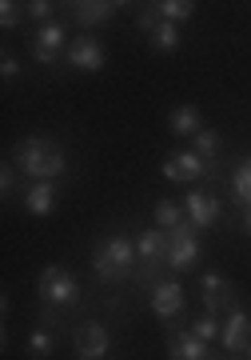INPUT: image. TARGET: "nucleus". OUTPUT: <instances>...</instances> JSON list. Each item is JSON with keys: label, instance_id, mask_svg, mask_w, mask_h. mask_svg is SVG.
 Instances as JSON below:
<instances>
[{"label": "nucleus", "instance_id": "1", "mask_svg": "<svg viewBox=\"0 0 251 360\" xmlns=\"http://www.w3.org/2000/svg\"><path fill=\"white\" fill-rule=\"evenodd\" d=\"M16 168H20L25 176H32L36 184L40 180H56L64 172L60 144L48 141V136H25V141L16 144Z\"/></svg>", "mask_w": 251, "mask_h": 360}, {"label": "nucleus", "instance_id": "2", "mask_svg": "<svg viewBox=\"0 0 251 360\" xmlns=\"http://www.w3.org/2000/svg\"><path fill=\"white\" fill-rule=\"evenodd\" d=\"M136 260H140V252L128 236H108V240L96 245L92 269H96V276L104 284H116V281H124V276H136Z\"/></svg>", "mask_w": 251, "mask_h": 360}, {"label": "nucleus", "instance_id": "3", "mask_svg": "<svg viewBox=\"0 0 251 360\" xmlns=\"http://www.w3.org/2000/svg\"><path fill=\"white\" fill-rule=\"evenodd\" d=\"M163 264L172 272H188L200 264V232L191 229L188 220L179 229H168V257H163Z\"/></svg>", "mask_w": 251, "mask_h": 360}, {"label": "nucleus", "instance_id": "4", "mask_svg": "<svg viewBox=\"0 0 251 360\" xmlns=\"http://www.w3.org/2000/svg\"><path fill=\"white\" fill-rule=\"evenodd\" d=\"M163 180L172 184H196V180H215V165H208L200 153H172L163 160Z\"/></svg>", "mask_w": 251, "mask_h": 360}, {"label": "nucleus", "instance_id": "5", "mask_svg": "<svg viewBox=\"0 0 251 360\" xmlns=\"http://www.w3.org/2000/svg\"><path fill=\"white\" fill-rule=\"evenodd\" d=\"M36 288L44 296V304H76L80 300V281L68 269H60V264H48V269L40 272Z\"/></svg>", "mask_w": 251, "mask_h": 360}, {"label": "nucleus", "instance_id": "6", "mask_svg": "<svg viewBox=\"0 0 251 360\" xmlns=\"http://www.w3.org/2000/svg\"><path fill=\"white\" fill-rule=\"evenodd\" d=\"M184 217H188V224L196 232L212 229L215 220H219V200H215V193H208V188H191V193L184 196Z\"/></svg>", "mask_w": 251, "mask_h": 360}, {"label": "nucleus", "instance_id": "7", "mask_svg": "<svg viewBox=\"0 0 251 360\" xmlns=\"http://www.w3.org/2000/svg\"><path fill=\"white\" fill-rule=\"evenodd\" d=\"M68 65L76 68V72H100L104 68V44L96 37H88V32H80L76 40H68Z\"/></svg>", "mask_w": 251, "mask_h": 360}, {"label": "nucleus", "instance_id": "8", "mask_svg": "<svg viewBox=\"0 0 251 360\" xmlns=\"http://www.w3.org/2000/svg\"><path fill=\"white\" fill-rule=\"evenodd\" d=\"M200 288H203V309L212 312V316H219V312H236V288H231L219 272H203Z\"/></svg>", "mask_w": 251, "mask_h": 360}, {"label": "nucleus", "instance_id": "9", "mask_svg": "<svg viewBox=\"0 0 251 360\" xmlns=\"http://www.w3.org/2000/svg\"><path fill=\"white\" fill-rule=\"evenodd\" d=\"M151 312L160 316V321H176L179 312L188 309V296H184V284L176 281H160L156 288H151Z\"/></svg>", "mask_w": 251, "mask_h": 360}, {"label": "nucleus", "instance_id": "10", "mask_svg": "<svg viewBox=\"0 0 251 360\" xmlns=\"http://www.w3.org/2000/svg\"><path fill=\"white\" fill-rule=\"evenodd\" d=\"M60 52H68V37H64V25L52 20V25L36 28V40H32V60L36 65H52Z\"/></svg>", "mask_w": 251, "mask_h": 360}, {"label": "nucleus", "instance_id": "11", "mask_svg": "<svg viewBox=\"0 0 251 360\" xmlns=\"http://www.w3.org/2000/svg\"><path fill=\"white\" fill-rule=\"evenodd\" d=\"M72 345H76V356H88V360H100L104 352H108V328L96 321H84L80 328L72 333Z\"/></svg>", "mask_w": 251, "mask_h": 360}, {"label": "nucleus", "instance_id": "12", "mask_svg": "<svg viewBox=\"0 0 251 360\" xmlns=\"http://www.w3.org/2000/svg\"><path fill=\"white\" fill-rule=\"evenodd\" d=\"M219 345H224L227 352H243V348L251 345V316H247L243 309L227 312L224 333H219Z\"/></svg>", "mask_w": 251, "mask_h": 360}, {"label": "nucleus", "instance_id": "13", "mask_svg": "<svg viewBox=\"0 0 251 360\" xmlns=\"http://www.w3.org/2000/svg\"><path fill=\"white\" fill-rule=\"evenodd\" d=\"M168 352H172V360H208V345L191 328H172L168 333Z\"/></svg>", "mask_w": 251, "mask_h": 360}, {"label": "nucleus", "instance_id": "14", "mask_svg": "<svg viewBox=\"0 0 251 360\" xmlns=\"http://www.w3.org/2000/svg\"><path fill=\"white\" fill-rule=\"evenodd\" d=\"M68 8V16H72L76 25H84V28H92V25H104V20H112L116 16V8L120 4H112V0H80V4H64Z\"/></svg>", "mask_w": 251, "mask_h": 360}, {"label": "nucleus", "instance_id": "15", "mask_svg": "<svg viewBox=\"0 0 251 360\" xmlns=\"http://www.w3.org/2000/svg\"><path fill=\"white\" fill-rule=\"evenodd\" d=\"M56 200H60L56 180H40V184H32V188L25 193V208L32 212V217H48V212H56Z\"/></svg>", "mask_w": 251, "mask_h": 360}, {"label": "nucleus", "instance_id": "16", "mask_svg": "<svg viewBox=\"0 0 251 360\" xmlns=\"http://www.w3.org/2000/svg\"><path fill=\"white\" fill-rule=\"evenodd\" d=\"M136 252H140V264H156V260L163 264V257H168V232H163V229L140 232Z\"/></svg>", "mask_w": 251, "mask_h": 360}, {"label": "nucleus", "instance_id": "17", "mask_svg": "<svg viewBox=\"0 0 251 360\" xmlns=\"http://www.w3.org/2000/svg\"><path fill=\"white\" fill-rule=\"evenodd\" d=\"M168 124H172L176 136H196V132H203V116L196 104H179L176 112L168 116Z\"/></svg>", "mask_w": 251, "mask_h": 360}, {"label": "nucleus", "instance_id": "18", "mask_svg": "<svg viewBox=\"0 0 251 360\" xmlns=\"http://www.w3.org/2000/svg\"><path fill=\"white\" fill-rule=\"evenodd\" d=\"M148 44H151L156 52H176V49H179V28L168 25V20L160 16V25L148 32Z\"/></svg>", "mask_w": 251, "mask_h": 360}, {"label": "nucleus", "instance_id": "19", "mask_svg": "<svg viewBox=\"0 0 251 360\" xmlns=\"http://www.w3.org/2000/svg\"><path fill=\"white\" fill-rule=\"evenodd\" d=\"M231 196H236L243 208L251 205V156L247 160H239L236 172H231Z\"/></svg>", "mask_w": 251, "mask_h": 360}, {"label": "nucleus", "instance_id": "20", "mask_svg": "<svg viewBox=\"0 0 251 360\" xmlns=\"http://www.w3.org/2000/svg\"><path fill=\"white\" fill-rule=\"evenodd\" d=\"M52 352H56V336H52V328H32V336H28V356L32 360H48Z\"/></svg>", "mask_w": 251, "mask_h": 360}, {"label": "nucleus", "instance_id": "21", "mask_svg": "<svg viewBox=\"0 0 251 360\" xmlns=\"http://www.w3.org/2000/svg\"><path fill=\"white\" fill-rule=\"evenodd\" d=\"M151 8H156L168 25H179V20H188V16L196 13V4H191V0H160V4H151Z\"/></svg>", "mask_w": 251, "mask_h": 360}, {"label": "nucleus", "instance_id": "22", "mask_svg": "<svg viewBox=\"0 0 251 360\" xmlns=\"http://www.w3.org/2000/svg\"><path fill=\"white\" fill-rule=\"evenodd\" d=\"M184 224V205H176V200H160L156 205V229H179Z\"/></svg>", "mask_w": 251, "mask_h": 360}, {"label": "nucleus", "instance_id": "23", "mask_svg": "<svg viewBox=\"0 0 251 360\" xmlns=\"http://www.w3.org/2000/svg\"><path fill=\"white\" fill-rule=\"evenodd\" d=\"M191 153H200L208 165H215V153H219V136H215V129H203L191 136Z\"/></svg>", "mask_w": 251, "mask_h": 360}, {"label": "nucleus", "instance_id": "24", "mask_svg": "<svg viewBox=\"0 0 251 360\" xmlns=\"http://www.w3.org/2000/svg\"><path fill=\"white\" fill-rule=\"evenodd\" d=\"M191 333L200 336L203 345H212V340H219V333H224V321H219V316H212V312H203L200 321L191 324Z\"/></svg>", "mask_w": 251, "mask_h": 360}, {"label": "nucleus", "instance_id": "25", "mask_svg": "<svg viewBox=\"0 0 251 360\" xmlns=\"http://www.w3.org/2000/svg\"><path fill=\"white\" fill-rule=\"evenodd\" d=\"M20 20H28V16H25V4L4 0V4H0V25H4V28H16Z\"/></svg>", "mask_w": 251, "mask_h": 360}, {"label": "nucleus", "instance_id": "26", "mask_svg": "<svg viewBox=\"0 0 251 360\" xmlns=\"http://www.w3.org/2000/svg\"><path fill=\"white\" fill-rule=\"evenodd\" d=\"M52 8L56 4H48V0H32V4H25V16L28 20H40V25H52Z\"/></svg>", "mask_w": 251, "mask_h": 360}, {"label": "nucleus", "instance_id": "27", "mask_svg": "<svg viewBox=\"0 0 251 360\" xmlns=\"http://www.w3.org/2000/svg\"><path fill=\"white\" fill-rule=\"evenodd\" d=\"M0 77H4V80H16V77H20V60H16L13 52H4V60H0Z\"/></svg>", "mask_w": 251, "mask_h": 360}, {"label": "nucleus", "instance_id": "28", "mask_svg": "<svg viewBox=\"0 0 251 360\" xmlns=\"http://www.w3.org/2000/svg\"><path fill=\"white\" fill-rule=\"evenodd\" d=\"M13 188H16V168H13V165H4V172H0V193L13 196Z\"/></svg>", "mask_w": 251, "mask_h": 360}, {"label": "nucleus", "instance_id": "29", "mask_svg": "<svg viewBox=\"0 0 251 360\" xmlns=\"http://www.w3.org/2000/svg\"><path fill=\"white\" fill-rule=\"evenodd\" d=\"M243 229H247V232H251V205H247V208H243Z\"/></svg>", "mask_w": 251, "mask_h": 360}, {"label": "nucleus", "instance_id": "30", "mask_svg": "<svg viewBox=\"0 0 251 360\" xmlns=\"http://www.w3.org/2000/svg\"><path fill=\"white\" fill-rule=\"evenodd\" d=\"M247 360H251V345H247Z\"/></svg>", "mask_w": 251, "mask_h": 360}, {"label": "nucleus", "instance_id": "31", "mask_svg": "<svg viewBox=\"0 0 251 360\" xmlns=\"http://www.w3.org/2000/svg\"><path fill=\"white\" fill-rule=\"evenodd\" d=\"M76 360H88V356H76Z\"/></svg>", "mask_w": 251, "mask_h": 360}]
</instances>
